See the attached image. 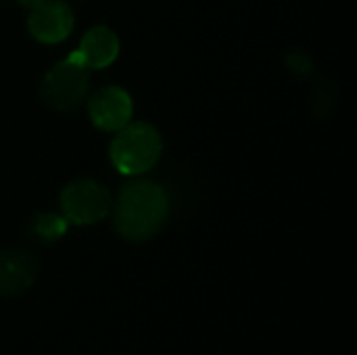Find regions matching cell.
<instances>
[{
    "mask_svg": "<svg viewBox=\"0 0 357 355\" xmlns=\"http://www.w3.org/2000/svg\"><path fill=\"white\" fill-rule=\"evenodd\" d=\"M111 209L117 234L132 243H144L165 226L169 201L159 184L134 180L119 190Z\"/></svg>",
    "mask_w": 357,
    "mask_h": 355,
    "instance_id": "6da1fadb",
    "label": "cell"
},
{
    "mask_svg": "<svg viewBox=\"0 0 357 355\" xmlns=\"http://www.w3.org/2000/svg\"><path fill=\"white\" fill-rule=\"evenodd\" d=\"M161 151L163 142L159 130L146 121H136L117 130V136L109 146V157L121 174L138 176L159 161Z\"/></svg>",
    "mask_w": 357,
    "mask_h": 355,
    "instance_id": "7a4b0ae2",
    "label": "cell"
},
{
    "mask_svg": "<svg viewBox=\"0 0 357 355\" xmlns=\"http://www.w3.org/2000/svg\"><path fill=\"white\" fill-rule=\"evenodd\" d=\"M88 88L90 67L75 50L44 75L40 84V96L54 111H73L86 100Z\"/></svg>",
    "mask_w": 357,
    "mask_h": 355,
    "instance_id": "3957f363",
    "label": "cell"
},
{
    "mask_svg": "<svg viewBox=\"0 0 357 355\" xmlns=\"http://www.w3.org/2000/svg\"><path fill=\"white\" fill-rule=\"evenodd\" d=\"M59 203L61 216L77 226H88L105 220L113 207L109 188L92 178H79L67 184L61 192Z\"/></svg>",
    "mask_w": 357,
    "mask_h": 355,
    "instance_id": "277c9868",
    "label": "cell"
},
{
    "mask_svg": "<svg viewBox=\"0 0 357 355\" xmlns=\"http://www.w3.org/2000/svg\"><path fill=\"white\" fill-rule=\"evenodd\" d=\"M27 29L42 44L63 42L73 29V10L63 0H44L31 8Z\"/></svg>",
    "mask_w": 357,
    "mask_h": 355,
    "instance_id": "5b68a950",
    "label": "cell"
},
{
    "mask_svg": "<svg viewBox=\"0 0 357 355\" xmlns=\"http://www.w3.org/2000/svg\"><path fill=\"white\" fill-rule=\"evenodd\" d=\"M132 98L119 86H105L88 100V115L98 130L117 132L132 119Z\"/></svg>",
    "mask_w": 357,
    "mask_h": 355,
    "instance_id": "8992f818",
    "label": "cell"
},
{
    "mask_svg": "<svg viewBox=\"0 0 357 355\" xmlns=\"http://www.w3.org/2000/svg\"><path fill=\"white\" fill-rule=\"evenodd\" d=\"M40 272V259L25 249L0 251V297H15L25 293Z\"/></svg>",
    "mask_w": 357,
    "mask_h": 355,
    "instance_id": "52a82bcc",
    "label": "cell"
},
{
    "mask_svg": "<svg viewBox=\"0 0 357 355\" xmlns=\"http://www.w3.org/2000/svg\"><path fill=\"white\" fill-rule=\"evenodd\" d=\"M79 56L90 69H100L111 65L119 52V38L113 29L105 25H96L88 29L77 46Z\"/></svg>",
    "mask_w": 357,
    "mask_h": 355,
    "instance_id": "ba28073f",
    "label": "cell"
},
{
    "mask_svg": "<svg viewBox=\"0 0 357 355\" xmlns=\"http://www.w3.org/2000/svg\"><path fill=\"white\" fill-rule=\"evenodd\" d=\"M27 232L33 241L38 243H54L59 241L65 232H67V220L63 216H56V213H38L31 218L29 226H27Z\"/></svg>",
    "mask_w": 357,
    "mask_h": 355,
    "instance_id": "9c48e42d",
    "label": "cell"
},
{
    "mask_svg": "<svg viewBox=\"0 0 357 355\" xmlns=\"http://www.w3.org/2000/svg\"><path fill=\"white\" fill-rule=\"evenodd\" d=\"M287 65L291 71L299 73V75H307L312 71V59L303 52H293L287 56Z\"/></svg>",
    "mask_w": 357,
    "mask_h": 355,
    "instance_id": "30bf717a",
    "label": "cell"
},
{
    "mask_svg": "<svg viewBox=\"0 0 357 355\" xmlns=\"http://www.w3.org/2000/svg\"><path fill=\"white\" fill-rule=\"evenodd\" d=\"M19 4H23V6H29V8H33L36 4H40V2H44V0H17Z\"/></svg>",
    "mask_w": 357,
    "mask_h": 355,
    "instance_id": "8fae6325",
    "label": "cell"
}]
</instances>
